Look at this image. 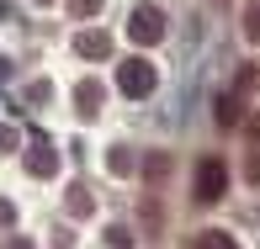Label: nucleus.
<instances>
[{
    "instance_id": "9d476101",
    "label": "nucleus",
    "mask_w": 260,
    "mask_h": 249,
    "mask_svg": "<svg viewBox=\"0 0 260 249\" xmlns=\"http://www.w3.org/2000/svg\"><path fill=\"white\" fill-rule=\"evenodd\" d=\"M244 27H250V38L260 43V0H250V6H244Z\"/></svg>"
},
{
    "instance_id": "dca6fc26",
    "label": "nucleus",
    "mask_w": 260,
    "mask_h": 249,
    "mask_svg": "<svg viewBox=\"0 0 260 249\" xmlns=\"http://www.w3.org/2000/svg\"><path fill=\"white\" fill-rule=\"evenodd\" d=\"M250 138H255V144H260V117H250Z\"/></svg>"
},
{
    "instance_id": "f03ea898",
    "label": "nucleus",
    "mask_w": 260,
    "mask_h": 249,
    "mask_svg": "<svg viewBox=\"0 0 260 249\" xmlns=\"http://www.w3.org/2000/svg\"><path fill=\"white\" fill-rule=\"evenodd\" d=\"M127 38H133L138 48H154V43L165 38V16H159V6H138L133 16H127Z\"/></svg>"
},
{
    "instance_id": "f257e3e1",
    "label": "nucleus",
    "mask_w": 260,
    "mask_h": 249,
    "mask_svg": "<svg viewBox=\"0 0 260 249\" xmlns=\"http://www.w3.org/2000/svg\"><path fill=\"white\" fill-rule=\"evenodd\" d=\"M154 64H144V58H127V64H117V90L122 96H133V101H144L149 90H154Z\"/></svg>"
},
{
    "instance_id": "a211bd4d",
    "label": "nucleus",
    "mask_w": 260,
    "mask_h": 249,
    "mask_svg": "<svg viewBox=\"0 0 260 249\" xmlns=\"http://www.w3.org/2000/svg\"><path fill=\"white\" fill-rule=\"evenodd\" d=\"M250 181H260V159H255V164H250Z\"/></svg>"
},
{
    "instance_id": "9b49d317",
    "label": "nucleus",
    "mask_w": 260,
    "mask_h": 249,
    "mask_svg": "<svg viewBox=\"0 0 260 249\" xmlns=\"http://www.w3.org/2000/svg\"><path fill=\"white\" fill-rule=\"evenodd\" d=\"M69 11H75V16H96L101 0H69Z\"/></svg>"
},
{
    "instance_id": "1a4fd4ad",
    "label": "nucleus",
    "mask_w": 260,
    "mask_h": 249,
    "mask_svg": "<svg viewBox=\"0 0 260 249\" xmlns=\"http://www.w3.org/2000/svg\"><path fill=\"white\" fill-rule=\"evenodd\" d=\"M144 175H149V181H165V175H170V159H165V154H149V159H144Z\"/></svg>"
},
{
    "instance_id": "ddd939ff",
    "label": "nucleus",
    "mask_w": 260,
    "mask_h": 249,
    "mask_svg": "<svg viewBox=\"0 0 260 249\" xmlns=\"http://www.w3.org/2000/svg\"><path fill=\"white\" fill-rule=\"evenodd\" d=\"M106 244H112V249H127L133 239H127V228H112V233H106Z\"/></svg>"
},
{
    "instance_id": "7ed1b4c3",
    "label": "nucleus",
    "mask_w": 260,
    "mask_h": 249,
    "mask_svg": "<svg viewBox=\"0 0 260 249\" xmlns=\"http://www.w3.org/2000/svg\"><path fill=\"white\" fill-rule=\"evenodd\" d=\"M191 191H197V201H218L223 191H229V164H223V159H202Z\"/></svg>"
},
{
    "instance_id": "4468645a",
    "label": "nucleus",
    "mask_w": 260,
    "mask_h": 249,
    "mask_svg": "<svg viewBox=\"0 0 260 249\" xmlns=\"http://www.w3.org/2000/svg\"><path fill=\"white\" fill-rule=\"evenodd\" d=\"M6 149H16V133H11V127H0V154Z\"/></svg>"
},
{
    "instance_id": "f3484780",
    "label": "nucleus",
    "mask_w": 260,
    "mask_h": 249,
    "mask_svg": "<svg viewBox=\"0 0 260 249\" xmlns=\"http://www.w3.org/2000/svg\"><path fill=\"white\" fill-rule=\"evenodd\" d=\"M6 249H32V244H27V239H11V244H6Z\"/></svg>"
},
{
    "instance_id": "0eeeda50",
    "label": "nucleus",
    "mask_w": 260,
    "mask_h": 249,
    "mask_svg": "<svg viewBox=\"0 0 260 249\" xmlns=\"http://www.w3.org/2000/svg\"><path fill=\"white\" fill-rule=\"evenodd\" d=\"M64 207L75 212V218H90V212H96V207H90V191H85V186H69V191H64Z\"/></svg>"
},
{
    "instance_id": "39448f33",
    "label": "nucleus",
    "mask_w": 260,
    "mask_h": 249,
    "mask_svg": "<svg viewBox=\"0 0 260 249\" xmlns=\"http://www.w3.org/2000/svg\"><path fill=\"white\" fill-rule=\"evenodd\" d=\"M75 48L85 53V58H106V53H112V38L90 27V32H80V38H75Z\"/></svg>"
},
{
    "instance_id": "6e6552de",
    "label": "nucleus",
    "mask_w": 260,
    "mask_h": 249,
    "mask_svg": "<svg viewBox=\"0 0 260 249\" xmlns=\"http://www.w3.org/2000/svg\"><path fill=\"white\" fill-rule=\"evenodd\" d=\"M197 249H239V244H234V233H223V228H207L202 239H197Z\"/></svg>"
},
{
    "instance_id": "423d86ee",
    "label": "nucleus",
    "mask_w": 260,
    "mask_h": 249,
    "mask_svg": "<svg viewBox=\"0 0 260 249\" xmlns=\"http://www.w3.org/2000/svg\"><path fill=\"white\" fill-rule=\"evenodd\" d=\"M75 106H80L85 117H96V106H101V85H96V80H80V90H75Z\"/></svg>"
},
{
    "instance_id": "f8f14e48",
    "label": "nucleus",
    "mask_w": 260,
    "mask_h": 249,
    "mask_svg": "<svg viewBox=\"0 0 260 249\" xmlns=\"http://www.w3.org/2000/svg\"><path fill=\"white\" fill-rule=\"evenodd\" d=\"M239 117V101H218V122H234Z\"/></svg>"
},
{
    "instance_id": "20e7f679",
    "label": "nucleus",
    "mask_w": 260,
    "mask_h": 249,
    "mask_svg": "<svg viewBox=\"0 0 260 249\" xmlns=\"http://www.w3.org/2000/svg\"><path fill=\"white\" fill-rule=\"evenodd\" d=\"M27 170H32V175H38V181H48V175L58 170V164H53V149H48V144H43V138H38V144H32V149H27Z\"/></svg>"
},
{
    "instance_id": "2eb2a0df",
    "label": "nucleus",
    "mask_w": 260,
    "mask_h": 249,
    "mask_svg": "<svg viewBox=\"0 0 260 249\" xmlns=\"http://www.w3.org/2000/svg\"><path fill=\"white\" fill-rule=\"evenodd\" d=\"M11 218H16V212H11V201H6V196H0V228H6V223H11Z\"/></svg>"
}]
</instances>
